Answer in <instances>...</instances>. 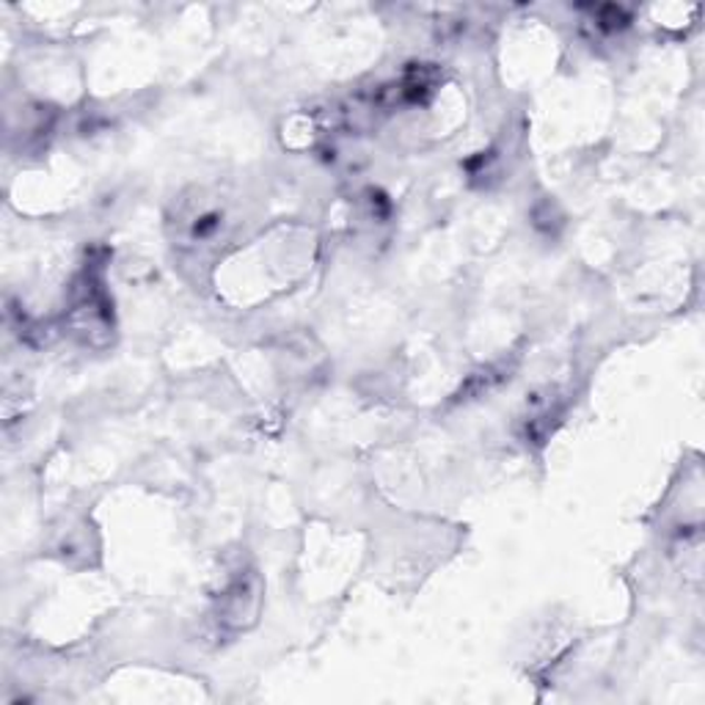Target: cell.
Segmentation results:
<instances>
[{
    "label": "cell",
    "instance_id": "1",
    "mask_svg": "<svg viewBox=\"0 0 705 705\" xmlns=\"http://www.w3.org/2000/svg\"><path fill=\"white\" fill-rule=\"evenodd\" d=\"M262 609V581L254 570H241L235 579L226 581L218 596V620L226 628L254 626Z\"/></svg>",
    "mask_w": 705,
    "mask_h": 705
},
{
    "label": "cell",
    "instance_id": "2",
    "mask_svg": "<svg viewBox=\"0 0 705 705\" xmlns=\"http://www.w3.org/2000/svg\"><path fill=\"white\" fill-rule=\"evenodd\" d=\"M505 378H510V366L505 364H491V366H482L480 372H474V375L469 378V381L460 386V392L454 394V400H474V398H482V394L493 392V389L499 386V383L505 381Z\"/></svg>",
    "mask_w": 705,
    "mask_h": 705
}]
</instances>
